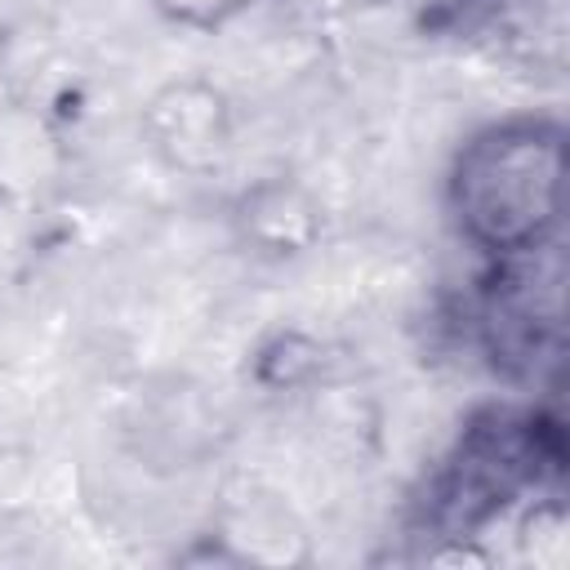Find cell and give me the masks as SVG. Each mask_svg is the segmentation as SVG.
I'll return each instance as SVG.
<instances>
[{"label": "cell", "instance_id": "1", "mask_svg": "<svg viewBox=\"0 0 570 570\" xmlns=\"http://www.w3.org/2000/svg\"><path fill=\"white\" fill-rule=\"evenodd\" d=\"M561 125L512 116L476 129L450 169V214L459 236L490 258H521L548 245L561 191Z\"/></svg>", "mask_w": 570, "mask_h": 570}, {"label": "cell", "instance_id": "2", "mask_svg": "<svg viewBox=\"0 0 570 570\" xmlns=\"http://www.w3.org/2000/svg\"><path fill=\"white\" fill-rule=\"evenodd\" d=\"M147 138L160 160H169L183 174L214 169L232 147V111L227 98L205 80H174L165 85L147 116Z\"/></svg>", "mask_w": 570, "mask_h": 570}, {"label": "cell", "instance_id": "4", "mask_svg": "<svg viewBox=\"0 0 570 570\" xmlns=\"http://www.w3.org/2000/svg\"><path fill=\"white\" fill-rule=\"evenodd\" d=\"M169 22L191 27V31H218L223 22H232L236 13H245L258 0H151Z\"/></svg>", "mask_w": 570, "mask_h": 570}, {"label": "cell", "instance_id": "3", "mask_svg": "<svg viewBox=\"0 0 570 570\" xmlns=\"http://www.w3.org/2000/svg\"><path fill=\"white\" fill-rule=\"evenodd\" d=\"M240 218H245V236H254L272 254H294L316 232V209L307 205L303 191H294L285 183L254 187L240 205Z\"/></svg>", "mask_w": 570, "mask_h": 570}]
</instances>
